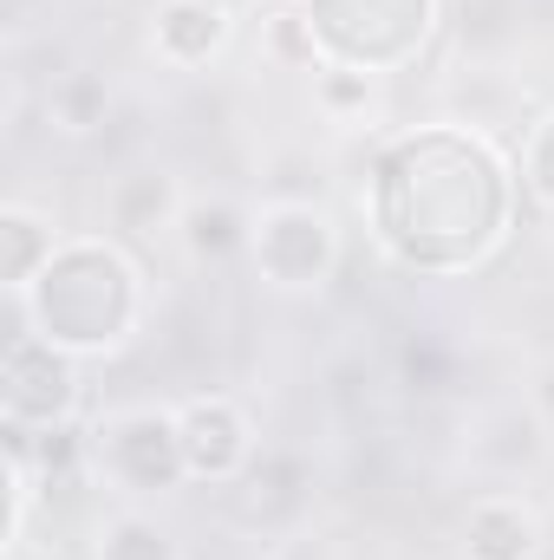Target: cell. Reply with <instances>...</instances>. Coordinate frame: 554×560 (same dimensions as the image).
Listing matches in <instances>:
<instances>
[{"label": "cell", "instance_id": "1", "mask_svg": "<svg viewBox=\"0 0 554 560\" xmlns=\"http://www.w3.org/2000/svg\"><path fill=\"white\" fill-rule=\"evenodd\" d=\"M516 222V170L470 125H417L372 150L366 229L412 275L483 268Z\"/></svg>", "mask_w": 554, "mask_h": 560}, {"label": "cell", "instance_id": "2", "mask_svg": "<svg viewBox=\"0 0 554 560\" xmlns=\"http://www.w3.org/2000/svg\"><path fill=\"white\" fill-rule=\"evenodd\" d=\"M20 326L53 339L72 359H105L118 352L143 319V275L118 242L99 235H72L59 242V255L39 268L26 293H13Z\"/></svg>", "mask_w": 554, "mask_h": 560}, {"label": "cell", "instance_id": "3", "mask_svg": "<svg viewBox=\"0 0 554 560\" xmlns=\"http://www.w3.org/2000/svg\"><path fill=\"white\" fill-rule=\"evenodd\" d=\"M320 59L353 72H405L437 33V0H300Z\"/></svg>", "mask_w": 554, "mask_h": 560}, {"label": "cell", "instance_id": "4", "mask_svg": "<svg viewBox=\"0 0 554 560\" xmlns=\"http://www.w3.org/2000/svg\"><path fill=\"white\" fill-rule=\"evenodd\" d=\"M79 405H85L79 359L20 326L7 339V359H0V418H7V430H59V423H79Z\"/></svg>", "mask_w": 554, "mask_h": 560}, {"label": "cell", "instance_id": "5", "mask_svg": "<svg viewBox=\"0 0 554 560\" xmlns=\"http://www.w3.org/2000/svg\"><path fill=\"white\" fill-rule=\"evenodd\" d=\"M92 463H99V476H105L112 489H125V495H170V489L189 482L176 411H157V405H138V411H118V418L99 423Z\"/></svg>", "mask_w": 554, "mask_h": 560}, {"label": "cell", "instance_id": "6", "mask_svg": "<svg viewBox=\"0 0 554 560\" xmlns=\"http://www.w3.org/2000/svg\"><path fill=\"white\" fill-rule=\"evenodd\" d=\"M249 255H255V268H262L268 287H280V293H313V287H326L333 268H339V229L313 202H268L255 215Z\"/></svg>", "mask_w": 554, "mask_h": 560}, {"label": "cell", "instance_id": "7", "mask_svg": "<svg viewBox=\"0 0 554 560\" xmlns=\"http://www.w3.org/2000/svg\"><path fill=\"white\" fill-rule=\"evenodd\" d=\"M176 430H183L189 482H235L255 463V430L242 418V405H229V398H189V405H176Z\"/></svg>", "mask_w": 554, "mask_h": 560}, {"label": "cell", "instance_id": "8", "mask_svg": "<svg viewBox=\"0 0 554 560\" xmlns=\"http://www.w3.org/2000/svg\"><path fill=\"white\" fill-rule=\"evenodd\" d=\"M229 39H235V20L222 7H209V0H157V13H150V46L176 72L209 66Z\"/></svg>", "mask_w": 554, "mask_h": 560}, {"label": "cell", "instance_id": "9", "mask_svg": "<svg viewBox=\"0 0 554 560\" xmlns=\"http://www.w3.org/2000/svg\"><path fill=\"white\" fill-rule=\"evenodd\" d=\"M542 555V515L522 495H483L463 515V560H535Z\"/></svg>", "mask_w": 554, "mask_h": 560}, {"label": "cell", "instance_id": "10", "mask_svg": "<svg viewBox=\"0 0 554 560\" xmlns=\"http://www.w3.org/2000/svg\"><path fill=\"white\" fill-rule=\"evenodd\" d=\"M53 255H59L53 222H46L39 209H26V202H7V209H0V287H7V293H26Z\"/></svg>", "mask_w": 554, "mask_h": 560}, {"label": "cell", "instance_id": "11", "mask_svg": "<svg viewBox=\"0 0 554 560\" xmlns=\"http://www.w3.org/2000/svg\"><path fill=\"white\" fill-rule=\"evenodd\" d=\"M176 229H183V248H189L196 261H229V255L249 248V235H255V222H249L235 202H183Z\"/></svg>", "mask_w": 554, "mask_h": 560}, {"label": "cell", "instance_id": "12", "mask_svg": "<svg viewBox=\"0 0 554 560\" xmlns=\"http://www.w3.org/2000/svg\"><path fill=\"white\" fill-rule=\"evenodd\" d=\"M176 215H183V202H176V183H170L163 170L125 176V183H118V196H112V222H118V229H131V235L170 229Z\"/></svg>", "mask_w": 554, "mask_h": 560}, {"label": "cell", "instance_id": "13", "mask_svg": "<svg viewBox=\"0 0 554 560\" xmlns=\"http://www.w3.org/2000/svg\"><path fill=\"white\" fill-rule=\"evenodd\" d=\"M99 560H183V555H176V535L157 528L150 515H118L99 535Z\"/></svg>", "mask_w": 554, "mask_h": 560}, {"label": "cell", "instance_id": "14", "mask_svg": "<svg viewBox=\"0 0 554 560\" xmlns=\"http://www.w3.org/2000/svg\"><path fill=\"white\" fill-rule=\"evenodd\" d=\"M268 52H275L280 66H300V72H320V66H326V59H320V39H313V26H307L300 7L268 13Z\"/></svg>", "mask_w": 554, "mask_h": 560}, {"label": "cell", "instance_id": "15", "mask_svg": "<svg viewBox=\"0 0 554 560\" xmlns=\"http://www.w3.org/2000/svg\"><path fill=\"white\" fill-rule=\"evenodd\" d=\"M516 176H522V189H529V196H535V202L554 215V112L529 125V143H522Z\"/></svg>", "mask_w": 554, "mask_h": 560}, {"label": "cell", "instance_id": "16", "mask_svg": "<svg viewBox=\"0 0 554 560\" xmlns=\"http://www.w3.org/2000/svg\"><path fill=\"white\" fill-rule=\"evenodd\" d=\"M313 92L333 118H359L372 105V72H353V66H320L313 72Z\"/></svg>", "mask_w": 554, "mask_h": 560}, {"label": "cell", "instance_id": "17", "mask_svg": "<svg viewBox=\"0 0 554 560\" xmlns=\"http://www.w3.org/2000/svg\"><path fill=\"white\" fill-rule=\"evenodd\" d=\"M53 118H59L66 131H92V125H105V85H99V79H72V85H59V92H53Z\"/></svg>", "mask_w": 554, "mask_h": 560}, {"label": "cell", "instance_id": "18", "mask_svg": "<svg viewBox=\"0 0 554 560\" xmlns=\"http://www.w3.org/2000/svg\"><path fill=\"white\" fill-rule=\"evenodd\" d=\"M535 405H542V418L554 423V359L542 365V378H535Z\"/></svg>", "mask_w": 554, "mask_h": 560}, {"label": "cell", "instance_id": "19", "mask_svg": "<svg viewBox=\"0 0 554 560\" xmlns=\"http://www.w3.org/2000/svg\"><path fill=\"white\" fill-rule=\"evenodd\" d=\"M209 7H222V13H229V20H242V13H249V7H255V0H209Z\"/></svg>", "mask_w": 554, "mask_h": 560}]
</instances>
